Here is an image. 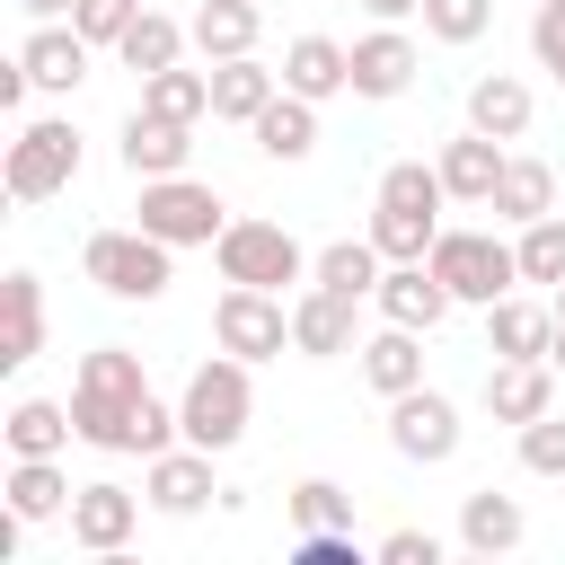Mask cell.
Here are the masks:
<instances>
[{
  "mask_svg": "<svg viewBox=\"0 0 565 565\" xmlns=\"http://www.w3.org/2000/svg\"><path fill=\"white\" fill-rule=\"evenodd\" d=\"M441 203H450V185H441L433 159H388L380 185H371V247H380L388 265L433 256V238H441Z\"/></svg>",
  "mask_w": 565,
  "mask_h": 565,
  "instance_id": "6da1fadb",
  "label": "cell"
},
{
  "mask_svg": "<svg viewBox=\"0 0 565 565\" xmlns=\"http://www.w3.org/2000/svg\"><path fill=\"white\" fill-rule=\"evenodd\" d=\"M150 397V371L132 344H97L71 371V424L88 450H132V406Z\"/></svg>",
  "mask_w": 565,
  "mask_h": 565,
  "instance_id": "7a4b0ae2",
  "label": "cell"
},
{
  "mask_svg": "<svg viewBox=\"0 0 565 565\" xmlns=\"http://www.w3.org/2000/svg\"><path fill=\"white\" fill-rule=\"evenodd\" d=\"M247 371L256 362H238V353H212V362H194L185 371V388H177V433L194 441V450H238L247 441V415H256V388H247Z\"/></svg>",
  "mask_w": 565,
  "mask_h": 565,
  "instance_id": "3957f363",
  "label": "cell"
},
{
  "mask_svg": "<svg viewBox=\"0 0 565 565\" xmlns=\"http://www.w3.org/2000/svg\"><path fill=\"white\" fill-rule=\"evenodd\" d=\"M79 274H88L106 300H159V291L177 282V247H168V238H150L141 221H132V230H88Z\"/></svg>",
  "mask_w": 565,
  "mask_h": 565,
  "instance_id": "277c9868",
  "label": "cell"
},
{
  "mask_svg": "<svg viewBox=\"0 0 565 565\" xmlns=\"http://www.w3.org/2000/svg\"><path fill=\"white\" fill-rule=\"evenodd\" d=\"M424 265L450 282V300H459V309H494L503 291H521V247H512V238H494V230H441Z\"/></svg>",
  "mask_w": 565,
  "mask_h": 565,
  "instance_id": "5b68a950",
  "label": "cell"
},
{
  "mask_svg": "<svg viewBox=\"0 0 565 565\" xmlns=\"http://www.w3.org/2000/svg\"><path fill=\"white\" fill-rule=\"evenodd\" d=\"M71 177H79V132L62 115H35L9 132V159H0L9 203H53V194H71Z\"/></svg>",
  "mask_w": 565,
  "mask_h": 565,
  "instance_id": "8992f818",
  "label": "cell"
},
{
  "mask_svg": "<svg viewBox=\"0 0 565 565\" xmlns=\"http://www.w3.org/2000/svg\"><path fill=\"white\" fill-rule=\"evenodd\" d=\"M212 265H221V282H247V291L309 282V247H300L282 221H230V230L212 238Z\"/></svg>",
  "mask_w": 565,
  "mask_h": 565,
  "instance_id": "52a82bcc",
  "label": "cell"
},
{
  "mask_svg": "<svg viewBox=\"0 0 565 565\" xmlns=\"http://www.w3.org/2000/svg\"><path fill=\"white\" fill-rule=\"evenodd\" d=\"M132 221L150 238H168V247H212L230 230V212H221V194L203 177H141V212Z\"/></svg>",
  "mask_w": 565,
  "mask_h": 565,
  "instance_id": "ba28073f",
  "label": "cell"
},
{
  "mask_svg": "<svg viewBox=\"0 0 565 565\" xmlns=\"http://www.w3.org/2000/svg\"><path fill=\"white\" fill-rule=\"evenodd\" d=\"M212 344L238 353V362H274V353L291 344V309H282V291H247V282H230V291L212 300Z\"/></svg>",
  "mask_w": 565,
  "mask_h": 565,
  "instance_id": "9c48e42d",
  "label": "cell"
},
{
  "mask_svg": "<svg viewBox=\"0 0 565 565\" xmlns=\"http://www.w3.org/2000/svg\"><path fill=\"white\" fill-rule=\"evenodd\" d=\"M459 441H468V424H459V406H450L441 388H406V397H388V450H397V459L441 468V459H459Z\"/></svg>",
  "mask_w": 565,
  "mask_h": 565,
  "instance_id": "30bf717a",
  "label": "cell"
},
{
  "mask_svg": "<svg viewBox=\"0 0 565 565\" xmlns=\"http://www.w3.org/2000/svg\"><path fill=\"white\" fill-rule=\"evenodd\" d=\"M141 503L150 494H132V486H115V477H88L79 494H71V547L79 556H124L132 547V530H141Z\"/></svg>",
  "mask_w": 565,
  "mask_h": 565,
  "instance_id": "8fae6325",
  "label": "cell"
},
{
  "mask_svg": "<svg viewBox=\"0 0 565 565\" xmlns=\"http://www.w3.org/2000/svg\"><path fill=\"white\" fill-rule=\"evenodd\" d=\"M141 494H150V512H168V521H194L221 486H212V450H194V441H168V450H150L141 459Z\"/></svg>",
  "mask_w": 565,
  "mask_h": 565,
  "instance_id": "7c38bea8",
  "label": "cell"
},
{
  "mask_svg": "<svg viewBox=\"0 0 565 565\" xmlns=\"http://www.w3.org/2000/svg\"><path fill=\"white\" fill-rule=\"evenodd\" d=\"M115 159H124V177H132V185H141V177H185V159H194V124L132 106V115H124V141H115Z\"/></svg>",
  "mask_w": 565,
  "mask_h": 565,
  "instance_id": "4fadbf2b",
  "label": "cell"
},
{
  "mask_svg": "<svg viewBox=\"0 0 565 565\" xmlns=\"http://www.w3.org/2000/svg\"><path fill=\"white\" fill-rule=\"evenodd\" d=\"M415 71H424V53H415V35H406V26H388V18H380L371 35H353V97H380V106H388V97H406V88H415Z\"/></svg>",
  "mask_w": 565,
  "mask_h": 565,
  "instance_id": "5bb4252c",
  "label": "cell"
},
{
  "mask_svg": "<svg viewBox=\"0 0 565 565\" xmlns=\"http://www.w3.org/2000/svg\"><path fill=\"white\" fill-rule=\"evenodd\" d=\"M371 309H380L388 327H424V335H433V327H441V318H450L459 300H450V282H441V274H433V265L415 256V265H388V274H380Z\"/></svg>",
  "mask_w": 565,
  "mask_h": 565,
  "instance_id": "9a60e30c",
  "label": "cell"
},
{
  "mask_svg": "<svg viewBox=\"0 0 565 565\" xmlns=\"http://www.w3.org/2000/svg\"><path fill=\"white\" fill-rule=\"evenodd\" d=\"M353 309H362V300H344V291L309 282V291L291 300V353H309V362H335V353H353V344H362Z\"/></svg>",
  "mask_w": 565,
  "mask_h": 565,
  "instance_id": "2e32d148",
  "label": "cell"
},
{
  "mask_svg": "<svg viewBox=\"0 0 565 565\" xmlns=\"http://www.w3.org/2000/svg\"><path fill=\"white\" fill-rule=\"evenodd\" d=\"M547 344H556V300L503 291V300L486 309V353H494V362H547Z\"/></svg>",
  "mask_w": 565,
  "mask_h": 565,
  "instance_id": "e0dca14e",
  "label": "cell"
},
{
  "mask_svg": "<svg viewBox=\"0 0 565 565\" xmlns=\"http://www.w3.org/2000/svg\"><path fill=\"white\" fill-rule=\"evenodd\" d=\"M282 88L309 97V106L344 97V88H353V44H335V35H291V44H282Z\"/></svg>",
  "mask_w": 565,
  "mask_h": 565,
  "instance_id": "ac0fdd59",
  "label": "cell"
},
{
  "mask_svg": "<svg viewBox=\"0 0 565 565\" xmlns=\"http://www.w3.org/2000/svg\"><path fill=\"white\" fill-rule=\"evenodd\" d=\"M503 159H512V150H503L494 132H477V124H468L459 141H441V159H433V168H441L450 203H494V185H503Z\"/></svg>",
  "mask_w": 565,
  "mask_h": 565,
  "instance_id": "d6986e66",
  "label": "cell"
},
{
  "mask_svg": "<svg viewBox=\"0 0 565 565\" xmlns=\"http://www.w3.org/2000/svg\"><path fill=\"white\" fill-rule=\"evenodd\" d=\"M353 362H362V380L380 397H406V388H424V327H388L380 318V335H362Z\"/></svg>",
  "mask_w": 565,
  "mask_h": 565,
  "instance_id": "ffe728a7",
  "label": "cell"
},
{
  "mask_svg": "<svg viewBox=\"0 0 565 565\" xmlns=\"http://www.w3.org/2000/svg\"><path fill=\"white\" fill-rule=\"evenodd\" d=\"M547 406H556V362H494V371H486V415H494V424L521 433V424H539Z\"/></svg>",
  "mask_w": 565,
  "mask_h": 565,
  "instance_id": "44dd1931",
  "label": "cell"
},
{
  "mask_svg": "<svg viewBox=\"0 0 565 565\" xmlns=\"http://www.w3.org/2000/svg\"><path fill=\"white\" fill-rule=\"evenodd\" d=\"M18 62H26V79H35V88H79V79H88V62H97V44H88L79 26L35 18V35L18 44Z\"/></svg>",
  "mask_w": 565,
  "mask_h": 565,
  "instance_id": "7402d4cb",
  "label": "cell"
},
{
  "mask_svg": "<svg viewBox=\"0 0 565 565\" xmlns=\"http://www.w3.org/2000/svg\"><path fill=\"white\" fill-rule=\"evenodd\" d=\"M274 97H282V71H265L256 53L212 62V124H256Z\"/></svg>",
  "mask_w": 565,
  "mask_h": 565,
  "instance_id": "603a6c76",
  "label": "cell"
},
{
  "mask_svg": "<svg viewBox=\"0 0 565 565\" xmlns=\"http://www.w3.org/2000/svg\"><path fill=\"white\" fill-rule=\"evenodd\" d=\"M521 539H530V512H521L512 494H494V486L459 494V547H468V556H512Z\"/></svg>",
  "mask_w": 565,
  "mask_h": 565,
  "instance_id": "cb8c5ba5",
  "label": "cell"
},
{
  "mask_svg": "<svg viewBox=\"0 0 565 565\" xmlns=\"http://www.w3.org/2000/svg\"><path fill=\"white\" fill-rule=\"evenodd\" d=\"M247 141H256V150H265L274 168H300V159L318 150V106L282 88V97H274V106H265V115L247 124Z\"/></svg>",
  "mask_w": 565,
  "mask_h": 565,
  "instance_id": "d4e9b609",
  "label": "cell"
},
{
  "mask_svg": "<svg viewBox=\"0 0 565 565\" xmlns=\"http://www.w3.org/2000/svg\"><path fill=\"white\" fill-rule=\"evenodd\" d=\"M44 353V282L18 265L9 282H0V362L18 371V362H35Z\"/></svg>",
  "mask_w": 565,
  "mask_h": 565,
  "instance_id": "484cf974",
  "label": "cell"
},
{
  "mask_svg": "<svg viewBox=\"0 0 565 565\" xmlns=\"http://www.w3.org/2000/svg\"><path fill=\"white\" fill-rule=\"evenodd\" d=\"M0 441H9V459H62V441H79V424H71L62 397H18Z\"/></svg>",
  "mask_w": 565,
  "mask_h": 565,
  "instance_id": "4316f807",
  "label": "cell"
},
{
  "mask_svg": "<svg viewBox=\"0 0 565 565\" xmlns=\"http://www.w3.org/2000/svg\"><path fill=\"white\" fill-rule=\"evenodd\" d=\"M185 35H194V53H203V62H230V53H256L265 9H256V0H203V9L185 18Z\"/></svg>",
  "mask_w": 565,
  "mask_h": 565,
  "instance_id": "83f0119b",
  "label": "cell"
},
{
  "mask_svg": "<svg viewBox=\"0 0 565 565\" xmlns=\"http://www.w3.org/2000/svg\"><path fill=\"white\" fill-rule=\"evenodd\" d=\"M468 124L494 132V141H521V132H530V79H512V71L468 79Z\"/></svg>",
  "mask_w": 565,
  "mask_h": 565,
  "instance_id": "f1b7e54d",
  "label": "cell"
},
{
  "mask_svg": "<svg viewBox=\"0 0 565 565\" xmlns=\"http://www.w3.org/2000/svg\"><path fill=\"white\" fill-rule=\"evenodd\" d=\"M380 274H388V256L371 247V230H362V238H335V247L309 256V282H327V291H344V300H371Z\"/></svg>",
  "mask_w": 565,
  "mask_h": 565,
  "instance_id": "f546056e",
  "label": "cell"
},
{
  "mask_svg": "<svg viewBox=\"0 0 565 565\" xmlns=\"http://www.w3.org/2000/svg\"><path fill=\"white\" fill-rule=\"evenodd\" d=\"M0 494H9L18 521H62L79 486L62 477V459H9V486H0Z\"/></svg>",
  "mask_w": 565,
  "mask_h": 565,
  "instance_id": "4dcf8cb0",
  "label": "cell"
},
{
  "mask_svg": "<svg viewBox=\"0 0 565 565\" xmlns=\"http://www.w3.org/2000/svg\"><path fill=\"white\" fill-rule=\"evenodd\" d=\"M185 44H194V35H185V26L168 18V9H141V18L124 26V44H115V62H124L132 79H150V71H168V62H185Z\"/></svg>",
  "mask_w": 565,
  "mask_h": 565,
  "instance_id": "1f68e13d",
  "label": "cell"
},
{
  "mask_svg": "<svg viewBox=\"0 0 565 565\" xmlns=\"http://www.w3.org/2000/svg\"><path fill=\"white\" fill-rule=\"evenodd\" d=\"M494 221H539V212H556V168L547 159H503V185H494V203H486Z\"/></svg>",
  "mask_w": 565,
  "mask_h": 565,
  "instance_id": "d6a6232c",
  "label": "cell"
},
{
  "mask_svg": "<svg viewBox=\"0 0 565 565\" xmlns=\"http://www.w3.org/2000/svg\"><path fill=\"white\" fill-rule=\"evenodd\" d=\"M141 106H150V115H177V124H203V115H212V71L168 62V71L141 79Z\"/></svg>",
  "mask_w": 565,
  "mask_h": 565,
  "instance_id": "836d02e7",
  "label": "cell"
},
{
  "mask_svg": "<svg viewBox=\"0 0 565 565\" xmlns=\"http://www.w3.org/2000/svg\"><path fill=\"white\" fill-rule=\"evenodd\" d=\"M512 247H521V282H530V291H556V282H565V212L521 221Z\"/></svg>",
  "mask_w": 565,
  "mask_h": 565,
  "instance_id": "e575fe53",
  "label": "cell"
},
{
  "mask_svg": "<svg viewBox=\"0 0 565 565\" xmlns=\"http://www.w3.org/2000/svg\"><path fill=\"white\" fill-rule=\"evenodd\" d=\"M282 503H291V521H300V530H353V494H344L335 477H300Z\"/></svg>",
  "mask_w": 565,
  "mask_h": 565,
  "instance_id": "d590c367",
  "label": "cell"
},
{
  "mask_svg": "<svg viewBox=\"0 0 565 565\" xmlns=\"http://www.w3.org/2000/svg\"><path fill=\"white\" fill-rule=\"evenodd\" d=\"M494 26V0H424V35L433 44H477Z\"/></svg>",
  "mask_w": 565,
  "mask_h": 565,
  "instance_id": "8d00e7d4",
  "label": "cell"
},
{
  "mask_svg": "<svg viewBox=\"0 0 565 565\" xmlns=\"http://www.w3.org/2000/svg\"><path fill=\"white\" fill-rule=\"evenodd\" d=\"M132 18H141V0H79V9H71V26H79V35L97 44V53H115Z\"/></svg>",
  "mask_w": 565,
  "mask_h": 565,
  "instance_id": "74e56055",
  "label": "cell"
},
{
  "mask_svg": "<svg viewBox=\"0 0 565 565\" xmlns=\"http://www.w3.org/2000/svg\"><path fill=\"white\" fill-rule=\"evenodd\" d=\"M521 468L530 477H565V415L547 406L539 424H521Z\"/></svg>",
  "mask_w": 565,
  "mask_h": 565,
  "instance_id": "f35d334b",
  "label": "cell"
},
{
  "mask_svg": "<svg viewBox=\"0 0 565 565\" xmlns=\"http://www.w3.org/2000/svg\"><path fill=\"white\" fill-rule=\"evenodd\" d=\"M530 53H539V71L565 79V0H539V18H530Z\"/></svg>",
  "mask_w": 565,
  "mask_h": 565,
  "instance_id": "ab89813d",
  "label": "cell"
},
{
  "mask_svg": "<svg viewBox=\"0 0 565 565\" xmlns=\"http://www.w3.org/2000/svg\"><path fill=\"white\" fill-rule=\"evenodd\" d=\"M291 556H300V565H353V530H300Z\"/></svg>",
  "mask_w": 565,
  "mask_h": 565,
  "instance_id": "60d3db41",
  "label": "cell"
},
{
  "mask_svg": "<svg viewBox=\"0 0 565 565\" xmlns=\"http://www.w3.org/2000/svg\"><path fill=\"white\" fill-rule=\"evenodd\" d=\"M380 565H441V539L433 530H388L380 539Z\"/></svg>",
  "mask_w": 565,
  "mask_h": 565,
  "instance_id": "b9f144b4",
  "label": "cell"
},
{
  "mask_svg": "<svg viewBox=\"0 0 565 565\" xmlns=\"http://www.w3.org/2000/svg\"><path fill=\"white\" fill-rule=\"evenodd\" d=\"M362 9H371V18H388V26H397V18H424V0H362Z\"/></svg>",
  "mask_w": 565,
  "mask_h": 565,
  "instance_id": "7bdbcfd3",
  "label": "cell"
},
{
  "mask_svg": "<svg viewBox=\"0 0 565 565\" xmlns=\"http://www.w3.org/2000/svg\"><path fill=\"white\" fill-rule=\"evenodd\" d=\"M18 9H26V18H71L79 0H18Z\"/></svg>",
  "mask_w": 565,
  "mask_h": 565,
  "instance_id": "ee69618b",
  "label": "cell"
},
{
  "mask_svg": "<svg viewBox=\"0 0 565 565\" xmlns=\"http://www.w3.org/2000/svg\"><path fill=\"white\" fill-rule=\"evenodd\" d=\"M547 362H556V380H565V327H556V344H547Z\"/></svg>",
  "mask_w": 565,
  "mask_h": 565,
  "instance_id": "f6af8a7d",
  "label": "cell"
},
{
  "mask_svg": "<svg viewBox=\"0 0 565 565\" xmlns=\"http://www.w3.org/2000/svg\"><path fill=\"white\" fill-rule=\"evenodd\" d=\"M547 300H556V327H565V282H556V291H547Z\"/></svg>",
  "mask_w": 565,
  "mask_h": 565,
  "instance_id": "bcb514c9",
  "label": "cell"
}]
</instances>
